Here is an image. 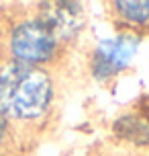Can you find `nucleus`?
Here are the masks:
<instances>
[{
    "label": "nucleus",
    "mask_w": 149,
    "mask_h": 156,
    "mask_svg": "<svg viewBox=\"0 0 149 156\" xmlns=\"http://www.w3.org/2000/svg\"><path fill=\"white\" fill-rule=\"evenodd\" d=\"M118 125L121 129V136H125L129 140H137V142H145L149 144V121H143V119H123Z\"/></svg>",
    "instance_id": "5"
},
{
    "label": "nucleus",
    "mask_w": 149,
    "mask_h": 156,
    "mask_svg": "<svg viewBox=\"0 0 149 156\" xmlns=\"http://www.w3.org/2000/svg\"><path fill=\"white\" fill-rule=\"evenodd\" d=\"M51 101L47 74L31 64L15 62L0 70V113L18 119L41 115Z\"/></svg>",
    "instance_id": "1"
},
{
    "label": "nucleus",
    "mask_w": 149,
    "mask_h": 156,
    "mask_svg": "<svg viewBox=\"0 0 149 156\" xmlns=\"http://www.w3.org/2000/svg\"><path fill=\"white\" fill-rule=\"evenodd\" d=\"M137 51V39L131 35H121L117 39L102 41L94 55V74L106 78L114 72L123 70Z\"/></svg>",
    "instance_id": "3"
},
{
    "label": "nucleus",
    "mask_w": 149,
    "mask_h": 156,
    "mask_svg": "<svg viewBox=\"0 0 149 156\" xmlns=\"http://www.w3.org/2000/svg\"><path fill=\"white\" fill-rule=\"evenodd\" d=\"M39 21L47 27L53 37H74L84 25V12L74 2H51L43 4Z\"/></svg>",
    "instance_id": "4"
},
{
    "label": "nucleus",
    "mask_w": 149,
    "mask_h": 156,
    "mask_svg": "<svg viewBox=\"0 0 149 156\" xmlns=\"http://www.w3.org/2000/svg\"><path fill=\"white\" fill-rule=\"evenodd\" d=\"M10 47H12L15 58L23 64L47 62L55 51V37L39 19L27 21L12 31Z\"/></svg>",
    "instance_id": "2"
},
{
    "label": "nucleus",
    "mask_w": 149,
    "mask_h": 156,
    "mask_svg": "<svg viewBox=\"0 0 149 156\" xmlns=\"http://www.w3.org/2000/svg\"><path fill=\"white\" fill-rule=\"evenodd\" d=\"M117 10L133 23L149 21V2H117Z\"/></svg>",
    "instance_id": "6"
},
{
    "label": "nucleus",
    "mask_w": 149,
    "mask_h": 156,
    "mask_svg": "<svg viewBox=\"0 0 149 156\" xmlns=\"http://www.w3.org/2000/svg\"><path fill=\"white\" fill-rule=\"evenodd\" d=\"M2 136H4V117L0 113V140H2Z\"/></svg>",
    "instance_id": "7"
}]
</instances>
